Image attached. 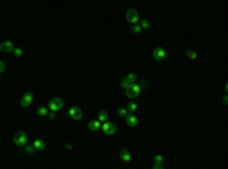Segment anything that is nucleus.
Instances as JSON below:
<instances>
[{
  "label": "nucleus",
  "mask_w": 228,
  "mask_h": 169,
  "mask_svg": "<svg viewBox=\"0 0 228 169\" xmlns=\"http://www.w3.org/2000/svg\"><path fill=\"white\" fill-rule=\"evenodd\" d=\"M12 142H14L18 148H25V146L28 145V136H26V133H23V131L15 133L14 137H12Z\"/></svg>",
  "instance_id": "1"
},
{
  "label": "nucleus",
  "mask_w": 228,
  "mask_h": 169,
  "mask_svg": "<svg viewBox=\"0 0 228 169\" xmlns=\"http://www.w3.org/2000/svg\"><path fill=\"white\" fill-rule=\"evenodd\" d=\"M62 107H64V101H62L61 98H52V99L49 101V111L58 113Z\"/></svg>",
  "instance_id": "2"
},
{
  "label": "nucleus",
  "mask_w": 228,
  "mask_h": 169,
  "mask_svg": "<svg viewBox=\"0 0 228 169\" xmlns=\"http://www.w3.org/2000/svg\"><path fill=\"white\" fill-rule=\"evenodd\" d=\"M100 129H102V133L105 134V136H112V134H116V131H117V126L114 125V123H111V122H102V125H100Z\"/></svg>",
  "instance_id": "3"
},
{
  "label": "nucleus",
  "mask_w": 228,
  "mask_h": 169,
  "mask_svg": "<svg viewBox=\"0 0 228 169\" xmlns=\"http://www.w3.org/2000/svg\"><path fill=\"white\" fill-rule=\"evenodd\" d=\"M142 88H143V87H142V84L134 82V84H132L128 90H125V93H126V96H128V98H137V96L142 93Z\"/></svg>",
  "instance_id": "4"
},
{
  "label": "nucleus",
  "mask_w": 228,
  "mask_h": 169,
  "mask_svg": "<svg viewBox=\"0 0 228 169\" xmlns=\"http://www.w3.org/2000/svg\"><path fill=\"white\" fill-rule=\"evenodd\" d=\"M152 57H154V60L155 61H164L166 58H167V52L163 49V47H155L154 50H152Z\"/></svg>",
  "instance_id": "5"
},
{
  "label": "nucleus",
  "mask_w": 228,
  "mask_h": 169,
  "mask_svg": "<svg viewBox=\"0 0 228 169\" xmlns=\"http://www.w3.org/2000/svg\"><path fill=\"white\" fill-rule=\"evenodd\" d=\"M126 20H128L131 25H139V23H140L139 12H137L136 9H128V11H126Z\"/></svg>",
  "instance_id": "6"
},
{
  "label": "nucleus",
  "mask_w": 228,
  "mask_h": 169,
  "mask_svg": "<svg viewBox=\"0 0 228 169\" xmlns=\"http://www.w3.org/2000/svg\"><path fill=\"white\" fill-rule=\"evenodd\" d=\"M32 101H34V93L32 91H26L23 96H22V99H20V105L22 107H29L31 104H32Z\"/></svg>",
  "instance_id": "7"
},
{
  "label": "nucleus",
  "mask_w": 228,
  "mask_h": 169,
  "mask_svg": "<svg viewBox=\"0 0 228 169\" xmlns=\"http://www.w3.org/2000/svg\"><path fill=\"white\" fill-rule=\"evenodd\" d=\"M69 116H70L73 120H81V119H82V110H81L79 107H70Z\"/></svg>",
  "instance_id": "8"
},
{
  "label": "nucleus",
  "mask_w": 228,
  "mask_h": 169,
  "mask_svg": "<svg viewBox=\"0 0 228 169\" xmlns=\"http://www.w3.org/2000/svg\"><path fill=\"white\" fill-rule=\"evenodd\" d=\"M125 120H126V125L131 126V128H136V126L139 125V117H137L134 113L126 114V116H125Z\"/></svg>",
  "instance_id": "9"
},
{
  "label": "nucleus",
  "mask_w": 228,
  "mask_h": 169,
  "mask_svg": "<svg viewBox=\"0 0 228 169\" xmlns=\"http://www.w3.org/2000/svg\"><path fill=\"white\" fill-rule=\"evenodd\" d=\"M14 50V44L12 41H2L0 43V52H5V53H9Z\"/></svg>",
  "instance_id": "10"
},
{
  "label": "nucleus",
  "mask_w": 228,
  "mask_h": 169,
  "mask_svg": "<svg viewBox=\"0 0 228 169\" xmlns=\"http://www.w3.org/2000/svg\"><path fill=\"white\" fill-rule=\"evenodd\" d=\"M32 145H34V148H35V151H43V149L46 148V142H44L43 139H35Z\"/></svg>",
  "instance_id": "11"
},
{
  "label": "nucleus",
  "mask_w": 228,
  "mask_h": 169,
  "mask_svg": "<svg viewBox=\"0 0 228 169\" xmlns=\"http://www.w3.org/2000/svg\"><path fill=\"white\" fill-rule=\"evenodd\" d=\"M120 158H122V161H125V163H131V160H132L131 152H129L128 149H122V151H120Z\"/></svg>",
  "instance_id": "12"
},
{
  "label": "nucleus",
  "mask_w": 228,
  "mask_h": 169,
  "mask_svg": "<svg viewBox=\"0 0 228 169\" xmlns=\"http://www.w3.org/2000/svg\"><path fill=\"white\" fill-rule=\"evenodd\" d=\"M100 125H102V122H99V120H90L87 126H88L90 131H99V129H100Z\"/></svg>",
  "instance_id": "13"
},
{
  "label": "nucleus",
  "mask_w": 228,
  "mask_h": 169,
  "mask_svg": "<svg viewBox=\"0 0 228 169\" xmlns=\"http://www.w3.org/2000/svg\"><path fill=\"white\" fill-rule=\"evenodd\" d=\"M37 113H38V116L46 117V116L49 114V108H47V107H38V108H37Z\"/></svg>",
  "instance_id": "14"
},
{
  "label": "nucleus",
  "mask_w": 228,
  "mask_h": 169,
  "mask_svg": "<svg viewBox=\"0 0 228 169\" xmlns=\"http://www.w3.org/2000/svg\"><path fill=\"white\" fill-rule=\"evenodd\" d=\"M131 85H132V82H129V81H128L126 78H123V79L120 81V87H122L123 90H128V88H129Z\"/></svg>",
  "instance_id": "15"
},
{
  "label": "nucleus",
  "mask_w": 228,
  "mask_h": 169,
  "mask_svg": "<svg viewBox=\"0 0 228 169\" xmlns=\"http://www.w3.org/2000/svg\"><path fill=\"white\" fill-rule=\"evenodd\" d=\"M137 110H139V105H137L134 101H131V102L128 104V111H129V113H136Z\"/></svg>",
  "instance_id": "16"
},
{
  "label": "nucleus",
  "mask_w": 228,
  "mask_h": 169,
  "mask_svg": "<svg viewBox=\"0 0 228 169\" xmlns=\"http://www.w3.org/2000/svg\"><path fill=\"white\" fill-rule=\"evenodd\" d=\"M142 31H143V29H142V26H140V25H132V28H131V32H132V34H136V35H140V34H142Z\"/></svg>",
  "instance_id": "17"
},
{
  "label": "nucleus",
  "mask_w": 228,
  "mask_h": 169,
  "mask_svg": "<svg viewBox=\"0 0 228 169\" xmlns=\"http://www.w3.org/2000/svg\"><path fill=\"white\" fill-rule=\"evenodd\" d=\"M97 120H99V122H106V120H108V113H106V111H100L99 116H97Z\"/></svg>",
  "instance_id": "18"
},
{
  "label": "nucleus",
  "mask_w": 228,
  "mask_h": 169,
  "mask_svg": "<svg viewBox=\"0 0 228 169\" xmlns=\"http://www.w3.org/2000/svg\"><path fill=\"white\" fill-rule=\"evenodd\" d=\"M140 26H142V29H146V31L152 28V25H151L149 20H142V22H140Z\"/></svg>",
  "instance_id": "19"
},
{
  "label": "nucleus",
  "mask_w": 228,
  "mask_h": 169,
  "mask_svg": "<svg viewBox=\"0 0 228 169\" xmlns=\"http://www.w3.org/2000/svg\"><path fill=\"white\" fill-rule=\"evenodd\" d=\"M128 113H129V111H128V108H125V107H120V108L117 110V116H119V117H125Z\"/></svg>",
  "instance_id": "20"
},
{
  "label": "nucleus",
  "mask_w": 228,
  "mask_h": 169,
  "mask_svg": "<svg viewBox=\"0 0 228 169\" xmlns=\"http://www.w3.org/2000/svg\"><path fill=\"white\" fill-rule=\"evenodd\" d=\"M186 55H187V58H189V60H193V61L198 58V53H196V52H193V50H187V52H186Z\"/></svg>",
  "instance_id": "21"
},
{
  "label": "nucleus",
  "mask_w": 228,
  "mask_h": 169,
  "mask_svg": "<svg viewBox=\"0 0 228 169\" xmlns=\"http://www.w3.org/2000/svg\"><path fill=\"white\" fill-rule=\"evenodd\" d=\"M125 78H126L129 82H132V84H134V82H137V75H136V73H129V75H126Z\"/></svg>",
  "instance_id": "22"
},
{
  "label": "nucleus",
  "mask_w": 228,
  "mask_h": 169,
  "mask_svg": "<svg viewBox=\"0 0 228 169\" xmlns=\"http://www.w3.org/2000/svg\"><path fill=\"white\" fill-rule=\"evenodd\" d=\"M25 151H26V154L32 155V154L35 152V148H34V145H26V146H25Z\"/></svg>",
  "instance_id": "23"
},
{
  "label": "nucleus",
  "mask_w": 228,
  "mask_h": 169,
  "mask_svg": "<svg viewBox=\"0 0 228 169\" xmlns=\"http://www.w3.org/2000/svg\"><path fill=\"white\" fill-rule=\"evenodd\" d=\"M12 53L17 57V58H20L22 55H23V50L20 49V47H14V50H12Z\"/></svg>",
  "instance_id": "24"
},
{
  "label": "nucleus",
  "mask_w": 228,
  "mask_h": 169,
  "mask_svg": "<svg viewBox=\"0 0 228 169\" xmlns=\"http://www.w3.org/2000/svg\"><path fill=\"white\" fill-rule=\"evenodd\" d=\"M154 161H157V163H163V155H160V154H158V155H155V157H154Z\"/></svg>",
  "instance_id": "25"
},
{
  "label": "nucleus",
  "mask_w": 228,
  "mask_h": 169,
  "mask_svg": "<svg viewBox=\"0 0 228 169\" xmlns=\"http://www.w3.org/2000/svg\"><path fill=\"white\" fill-rule=\"evenodd\" d=\"M47 116H49V119H50V120H55V119H56V113H53V111H49V114H47Z\"/></svg>",
  "instance_id": "26"
},
{
  "label": "nucleus",
  "mask_w": 228,
  "mask_h": 169,
  "mask_svg": "<svg viewBox=\"0 0 228 169\" xmlns=\"http://www.w3.org/2000/svg\"><path fill=\"white\" fill-rule=\"evenodd\" d=\"M5 69H6L5 63H3V61H0V73H3V72H5Z\"/></svg>",
  "instance_id": "27"
},
{
  "label": "nucleus",
  "mask_w": 228,
  "mask_h": 169,
  "mask_svg": "<svg viewBox=\"0 0 228 169\" xmlns=\"http://www.w3.org/2000/svg\"><path fill=\"white\" fill-rule=\"evenodd\" d=\"M154 169H163V163H154Z\"/></svg>",
  "instance_id": "28"
}]
</instances>
